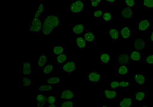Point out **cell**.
Listing matches in <instances>:
<instances>
[{"mask_svg":"<svg viewBox=\"0 0 153 107\" xmlns=\"http://www.w3.org/2000/svg\"><path fill=\"white\" fill-rule=\"evenodd\" d=\"M44 19L41 33L45 36H49L59 27L60 18L59 15L56 13L44 14Z\"/></svg>","mask_w":153,"mask_h":107,"instance_id":"6da1fadb","label":"cell"},{"mask_svg":"<svg viewBox=\"0 0 153 107\" xmlns=\"http://www.w3.org/2000/svg\"><path fill=\"white\" fill-rule=\"evenodd\" d=\"M44 19V14L42 17V16L39 18L32 19L31 23L28 27V31L34 33H41Z\"/></svg>","mask_w":153,"mask_h":107,"instance_id":"7a4b0ae2","label":"cell"},{"mask_svg":"<svg viewBox=\"0 0 153 107\" xmlns=\"http://www.w3.org/2000/svg\"><path fill=\"white\" fill-rule=\"evenodd\" d=\"M152 22L151 18L140 19L136 22L137 30L141 33L146 32L151 27Z\"/></svg>","mask_w":153,"mask_h":107,"instance_id":"3957f363","label":"cell"},{"mask_svg":"<svg viewBox=\"0 0 153 107\" xmlns=\"http://www.w3.org/2000/svg\"><path fill=\"white\" fill-rule=\"evenodd\" d=\"M84 9V4L82 0H74L69 3L68 10L72 13H82Z\"/></svg>","mask_w":153,"mask_h":107,"instance_id":"277c9868","label":"cell"},{"mask_svg":"<svg viewBox=\"0 0 153 107\" xmlns=\"http://www.w3.org/2000/svg\"><path fill=\"white\" fill-rule=\"evenodd\" d=\"M147 42L143 38H138L135 39L132 43L133 49L141 51L146 48Z\"/></svg>","mask_w":153,"mask_h":107,"instance_id":"5b68a950","label":"cell"},{"mask_svg":"<svg viewBox=\"0 0 153 107\" xmlns=\"http://www.w3.org/2000/svg\"><path fill=\"white\" fill-rule=\"evenodd\" d=\"M135 9L126 6L124 7L120 11V16L125 20H130L134 16Z\"/></svg>","mask_w":153,"mask_h":107,"instance_id":"8992f818","label":"cell"},{"mask_svg":"<svg viewBox=\"0 0 153 107\" xmlns=\"http://www.w3.org/2000/svg\"><path fill=\"white\" fill-rule=\"evenodd\" d=\"M132 78V81L139 86H144L147 84L148 78L145 74L136 73L133 76Z\"/></svg>","mask_w":153,"mask_h":107,"instance_id":"52a82bcc","label":"cell"},{"mask_svg":"<svg viewBox=\"0 0 153 107\" xmlns=\"http://www.w3.org/2000/svg\"><path fill=\"white\" fill-rule=\"evenodd\" d=\"M119 35L121 38L124 40H127L130 37L131 28L130 26H123L121 27L118 30Z\"/></svg>","mask_w":153,"mask_h":107,"instance_id":"ba28073f","label":"cell"},{"mask_svg":"<svg viewBox=\"0 0 153 107\" xmlns=\"http://www.w3.org/2000/svg\"><path fill=\"white\" fill-rule=\"evenodd\" d=\"M61 66L62 70L67 74L73 73L76 70L75 63L72 61L67 62Z\"/></svg>","mask_w":153,"mask_h":107,"instance_id":"9c48e42d","label":"cell"},{"mask_svg":"<svg viewBox=\"0 0 153 107\" xmlns=\"http://www.w3.org/2000/svg\"><path fill=\"white\" fill-rule=\"evenodd\" d=\"M120 94L119 88L115 90H106L104 92V97L108 100H112L117 97Z\"/></svg>","mask_w":153,"mask_h":107,"instance_id":"30bf717a","label":"cell"},{"mask_svg":"<svg viewBox=\"0 0 153 107\" xmlns=\"http://www.w3.org/2000/svg\"><path fill=\"white\" fill-rule=\"evenodd\" d=\"M84 26L82 22L74 24L72 27V32L76 37H79L84 32Z\"/></svg>","mask_w":153,"mask_h":107,"instance_id":"8fae6325","label":"cell"},{"mask_svg":"<svg viewBox=\"0 0 153 107\" xmlns=\"http://www.w3.org/2000/svg\"><path fill=\"white\" fill-rule=\"evenodd\" d=\"M148 90L144 89L135 92V99L137 102L143 101L148 96Z\"/></svg>","mask_w":153,"mask_h":107,"instance_id":"7c38bea8","label":"cell"},{"mask_svg":"<svg viewBox=\"0 0 153 107\" xmlns=\"http://www.w3.org/2000/svg\"><path fill=\"white\" fill-rule=\"evenodd\" d=\"M48 62V56L44 54H41L36 60V64L38 67L42 68L44 67Z\"/></svg>","mask_w":153,"mask_h":107,"instance_id":"4fadbf2b","label":"cell"},{"mask_svg":"<svg viewBox=\"0 0 153 107\" xmlns=\"http://www.w3.org/2000/svg\"><path fill=\"white\" fill-rule=\"evenodd\" d=\"M129 55L130 59L134 61H140L143 60L142 55L141 51L132 49Z\"/></svg>","mask_w":153,"mask_h":107,"instance_id":"5bb4252c","label":"cell"},{"mask_svg":"<svg viewBox=\"0 0 153 107\" xmlns=\"http://www.w3.org/2000/svg\"><path fill=\"white\" fill-rule=\"evenodd\" d=\"M44 8V3L40 2L36 9V10L33 14L32 19L38 18L43 15Z\"/></svg>","mask_w":153,"mask_h":107,"instance_id":"9a60e30c","label":"cell"},{"mask_svg":"<svg viewBox=\"0 0 153 107\" xmlns=\"http://www.w3.org/2000/svg\"><path fill=\"white\" fill-rule=\"evenodd\" d=\"M32 67L29 62L24 61L22 65V72L23 75L27 76L32 74Z\"/></svg>","mask_w":153,"mask_h":107,"instance_id":"2e32d148","label":"cell"},{"mask_svg":"<svg viewBox=\"0 0 153 107\" xmlns=\"http://www.w3.org/2000/svg\"><path fill=\"white\" fill-rule=\"evenodd\" d=\"M101 76L97 71H91L88 73V80L89 82H97L100 79Z\"/></svg>","mask_w":153,"mask_h":107,"instance_id":"e0dca14e","label":"cell"},{"mask_svg":"<svg viewBox=\"0 0 153 107\" xmlns=\"http://www.w3.org/2000/svg\"><path fill=\"white\" fill-rule=\"evenodd\" d=\"M108 34L109 37L113 40L118 39L120 36L119 31L115 27L110 28L108 31Z\"/></svg>","mask_w":153,"mask_h":107,"instance_id":"ac0fdd59","label":"cell"},{"mask_svg":"<svg viewBox=\"0 0 153 107\" xmlns=\"http://www.w3.org/2000/svg\"><path fill=\"white\" fill-rule=\"evenodd\" d=\"M130 60L129 55L128 54H120L118 57V62L120 65H126L129 63Z\"/></svg>","mask_w":153,"mask_h":107,"instance_id":"d6986e66","label":"cell"},{"mask_svg":"<svg viewBox=\"0 0 153 107\" xmlns=\"http://www.w3.org/2000/svg\"><path fill=\"white\" fill-rule=\"evenodd\" d=\"M75 97V94L74 91L67 90L62 92L61 98L62 100H71L74 98Z\"/></svg>","mask_w":153,"mask_h":107,"instance_id":"ffe728a7","label":"cell"},{"mask_svg":"<svg viewBox=\"0 0 153 107\" xmlns=\"http://www.w3.org/2000/svg\"><path fill=\"white\" fill-rule=\"evenodd\" d=\"M41 73L42 74L48 75L50 73L55 69V66L53 63L49 62L43 67L41 68Z\"/></svg>","mask_w":153,"mask_h":107,"instance_id":"44dd1931","label":"cell"},{"mask_svg":"<svg viewBox=\"0 0 153 107\" xmlns=\"http://www.w3.org/2000/svg\"><path fill=\"white\" fill-rule=\"evenodd\" d=\"M84 34L85 40L87 42L90 43L96 40L95 34L91 31H86Z\"/></svg>","mask_w":153,"mask_h":107,"instance_id":"7402d4cb","label":"cell"},{"mask_svg":"<svg viewBox=\"0 0 153 107\" xmlns=\"http://www.w3.org/2000/svg\"><path fill=\"white\" fill-rule=\"evenodd\" d=\"M133 104L132 98H128L123 99L119 104V107H131Z\"/></svg>","mask_w":153,"mask_h":107,"instance_id":"603a6c76","label":"cell"},{"mask_svg":"<svg viewBox=\"0 0 153 107\" xmlns=\"http://www.w3.org/2000/svg\"><path fill=\"white\" fill-rule=\"evenodd\" d=\"M143 65L145 66H153V54H148L143 59Z\"/></svg>","mask_w":153,"mask_h":107,"instance_id":"cb8c5ba5","label":"cell"},{"mask_svg":"<svg viewBox=\"0 0 153 107\" xmlns=\"http://www.w3.org/2000/svg\"><path fill=\"white\" fill-rule=\"evenodd\" d=\"M116 71L119 75L125 76L128 74L129 70L126 66L121 65L117 68Z\"/></svg>","mask_w":153,"mask_h":107,"instance_id":"d4e9b609","label":"cell"},{"mask_svg":"<svg viewBox=\"0 0 153 107\" xmlns=\"http://www.w3.org/2000/svg\"><path fill=\"white\" fill-rule=\"evenodd\" d=\"M112 19V13L109 10L104 11L102 15L100 18V20L103 22H108Z\"/></svg>","mask_w":153,"mask_h":107,"instance_id":"484cf974","label":"cell"},{"mask_svg":"<svg viewBox=\"0 0 153 107\" xmlns=\"http://www.w3.org/2000/svg\"><path fill=\"white\" fill-rule=\"evenodd\" d=\"M110 55L107 53H102L101 54L100 56V60L102 64L107 65L111 61Z\"/></svg>","mask_w":153,"mask_h":107,"instance_id":"4316f807","label":"cell"},{"mask_svg":"<svg viewBox=\"0 0 153 107\" xmlns=\"http://www.w3.org/2000/svg\"><path fill=\"white\" fill-rule=\"evenodd\" d=\"M76 49H84L86 47V41L83 38L78 37L76 38Z\"/></svg>","mask_w":153,"mask_h":107,"instance_id":"83f0119b","label":"cell"},{"mask_svg":"<svg viewBox=\"0 0 153 107\" xmlns=\"http://www.w3.org/2000/svg\"><path fill=\"white\" fill-rule=\"evenodd\" d=\"M68 59V56L66 55L62 54L56 56V61L57 64L61 65L66 62Z\"/></svg>","mask_w":153,"mask_h":107,"instance_id":"f1b7e54d","label":"cell"},{"mask_svg":"<svg viewBox=\"0 0 153 107\" xmlns=\"http://www.w3.org/2000/svg\"><path fill=\"white\" fill-rule=\"evenodd\" d=\"M60 81L59 76L53 75L48 78L47 82L50 84H55L59 83Z\"/></svg>","mask_w":153,"mask_h":107,"instance_id":"f546056e","label":"cell"},{"mask_svg":"<svg viewBox=\"0 0 153 107\" xmlns=\"http://www.w3.org/2000/svg\"><path fill=\"white\" fill-rule=\"evenodd\" d=\"M53 54L57 56L60 55L64 51V47L62 46H54L52 47Z\"/></svg>","mask_w":153,"mask_h":107,"instance_id":"4dcf8cb0","label":"cell"},{"mask_svg":"<svg viewBox=\"0 0 153 107\" xmlns=\"http://www.w3.org/2000/svg\"><path fill=\"white\" fill-rule=\"evenodd\" d=\"M144 8L149 10H153V0H144Z\"/></svg>","mask_w":153,"mask_h":107,"instance_id":"1f68e13d","label":"cell"},{"mask_svg":"<svg viewBox=\"0 0 153 107\" xmlns=\"http://www.w3.org/2000/svg\"><path fill=\"white\" fill-rule=\"evenodd\" d=\"M108 85L109 88L110 89L115 90L119 89L120 87V82L116 81L109 82Z\"/></svg>","mask_w":153,"mask_h":107,"instance_id":"d6a6232c","label":"cell"},{"mask_svg":"<svg viewBox=\"0 0 153 107\" xmlns=\"http://www.w3.org/2000/svg\"><path fill=\"white\" fill-rule=\"evenodd\" d=\"M126 6L133 9H135L136 0H124Z\"/></svg>","mask_w":153,"mask_h":107,"instance_id":"836d02e7","label":"cell"},{"mask_svg":"<svg viewBox=\"0 0 153 107\" xmlns=\"http://www.w3.org/2000/svg\"><path fill=\"white\" fill-rule=\"evenodd\" d=\"M32 81L27 77H24L22 80V84L24 87H28L32 84Z\"/></svg>","mask_w":153,"mask_h":107,"instance_id":"e575fe53","label":"cell"},{"mask_svg":"<svg viewBox=\"0 0 153 107\" xmlns=\"http://www.w3.org/2000/svg\"><path fill=\"white\" fill-rule=\"evenodd\" d=\"M119 88L126 89L129 87L131 84V82L122 81L119 82Z\"/></svg>","mask_w":153,"mask_h":107,"instance_id":"d590c367","label":"cell"},{"mask_svg":"<svg viewBox=\"0 0 153 107\" xmlns=\"http://www.w3.org/2000/svg\"><path fill=\"white\" fill-rule=\"evenodd\" d=\"M104 11L101 10H96L94 11L92 13V16L94 18H100L102 15Z\"/></svg>","mask_w":153,"mask_h":107,"instance_id":"8d00e7d4","label":"cell"},{"mask_svg":"<svg viewBox=\"0 0 153 107\" xmlns=\"http://www.w3.org/2000/svg\"><path fill=\"white\" fill-rule=\"evenodd\" d=\"M53 89L52 85H41L39 87V91H48L51 90Z\"/></svg>","mask_w":153,"mask_h":107,"instance_id":"74e56055","label":"cell"},{"mask_svg":"<svg viewBox=\"0 0 153 107\" xmlns=\"http://www.w3.org/2000/svg\"><path fill=\"white\" fill-rule=\"evenodd\" d=\"M61 107H74V104L71 101L65 102L62 104Z\"/></svg>","mask_w":153,"mask_h":107,"instance_id":"f35d334b","label":"cell"},{"mask_svg":"<svg viewBox=\"0 0 153 107\" xmlns=\"http://www.w3.org/2000/svg\"><path fill=\"white\" fill-rule=\"evenodd\" d=\"M38 101H42L47 100V98L44 95L40 94L38 95L37 97Z\"/></svg>","mask_w":153,"mask_h":107,"instance_id":"ab89813d","label":"cell"},{"mask_svg":"<svg viewBox=\"0 0 153 107\" xmlns=\"http://www.w3.org/2000/svg\"><path fill=\"white\" fill-rule=\"evenodd\" d=\"M48 102L50 104H53L56 101V99L54 97L51 96L48 97L47 99Z\"/></svg>","mask_w":153,"mask_h":107,"instance_id":"60d3db41","label":"cell"},{"mask_svg":"<svg viewBox=\"0 0 153 107\" xmlns=\"http://www.w3.org/2000/svg\"><path fill=\"white\" fill-rule=\"evenodd\" d=\"M90 2V4L92 7L97 8L99 7V4L95 1H94Z\"/></svg>","mask_w":153,"mask_h":107,"instance_id":"b9f144b4","label":"cell"},{"mask_svg":"<svg viewBox=\"0 0 153 107\" xmlns=\"http://www.w3.org/2000/svg\"><path fill=\"white\" fill-rule=\"evenodd\" d=\"M46 102V101H38L37 103V105L38 107H42L45 105Z\"/></svg>","mask_w":153,"mask_h":107,"instance_id":"7bdbcfd3","label":"cell"},{"mask_svg":"<svg viewBox=\"0 0 153 107\" xmlns=\"http://www.w3.org/2000/svg\"><path fill=\"white\" fill-rule=\"evenodd\" d=\"M149 40L152 42H153V30L152 31V32L149 36Z\"/></svg>","mask_w":153,"mask_h":107,"instance_id":"ee69618b","label":"cell"},{"mask_svg":"<svg viewBox=\"0 0 153 107\" xmlns=\"http://www.w3.org/2000/svg\"><path fill=\"white\" fill-rule=\"evenodd\" d=\"M105 1L110 3H114L116 2V0H105Z\"/></svg>","mask_w":153,"mask_h":107,"instance_id":"f6af8a7d","label":"cell"},{"mask_svg":"<svg viewBox=\"0 0 153 107\" xmlns=\"http://www.w3.org/2000/svg\"><path fill=\"white\" fill-rule=\"evenodd\" d=\"M94 1L100 4L102 1V0H94Z\"/></svg>","mask_w":153,"mask_h":107,"instance_id":"bcb514c9","label":"cell"},{"mask_svg":"<svg viewBox=\"0 0 153 107\" xmlns=\"http://www.w3.org/2000/svg\"><path fill=\"white\" fill-rule=\"evenodd\" d=\"M49 107H56L55 105L53 104H51Z\"/></svg>","mask_w":153,"mask_h":107,"instance_id":"7dc6e473","label":"cell"},{"mask_svg":"<svg viewBox=\"0 0 153 107\" xmlns=\"http://www.w3.org/2000/svg\"><path fill=\"white\" fill-rule=\"evenodd\" d=\"M140 107H151V106L148 105L141 106Z\"/></svg>","mask_w":153,"mask_h":107,"instance_id":"c3c4849f","label":"cell"},{"mask_svg":"<svg viewBox=\"0 0 153 107\" xmlns=\"http://www.w3.org/2000/svg\"><path fill=\"white\" fill-rule=\"evenodd\" d=\"M100 107H110V106L106 105H103L101 106Z\"/></svg>","mask_w":153,"mask_h":107,"instance_id":"681fc988","label":"cell"},{"mask_svg":"<svg viewBox=\"0 0 153 107\" xmlns=\"http://www.w3.org/2000/svg\"><path fill=\"white\" fill-rule=\"evenodd\" d=\"M89 2L92 1H94V0H89Z\"/></svg>","mask_w":153,"mask_h":107,"instance_id":"f907efd6","label":"cell"},{"mask_svg":"<svg viewBox=\"0 0 153 107\" xmlns=\"http://www.w3.org/2000/svg\"><path fill=\"white\" fill-rule=\"evenodd\" d=\"M79 107H82V106H79Z\"/></svg>","mask_w":153,"mask_h":107,"instance_id":"816d5d0a","label":"cell"},{"mask_svg":"<svg viewBox=\"0 0 153 107\" xmlns=\"http://www.w3.org/2000/svg\"><path fill=\"white\" fill-rule=\"evenodd\" d=\"M151 107H153V105H152V106H151Z\"/></svg>","mask_w":153,"mask_h":107,"instance_id":"f5cc1de1","label":"cell"}]
</instances>
